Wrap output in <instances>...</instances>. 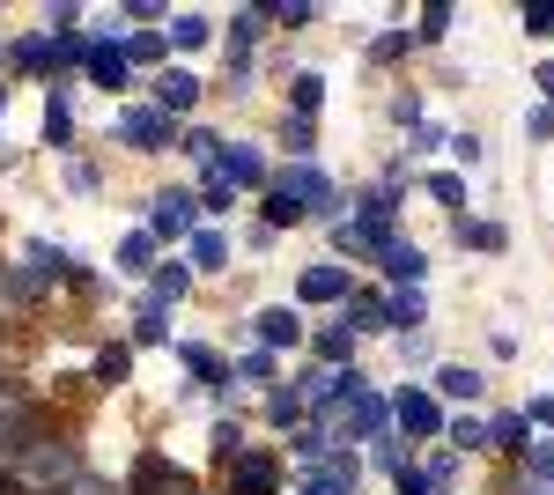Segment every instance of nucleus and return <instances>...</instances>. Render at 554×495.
<instances>
[{"label":"nucleus","instance_id":"nucleus-38","mask_svg":"<svg viewBox=\"0 0 554 495\" xmlns=\"http://www.w3.org/2000/svg\"><path fill=\"white\" fill-rule=\"evenodd\" d=\"M525 422H547V429H554V399H532V407H525Z\"/></svg>","mask_w":554,"mask_h":495},{"label":"nucleus","instance_id":"nucleus-2","mask_svg":"<svg viewBox=\"0 0 554 495\" xmlns=\"http://www.w3.org/2000/svg\"><path fill=\"white\" fill-rule=\"evenodd\" d=\"M111 133H119L126 148H141V156L170 148V119H163V111H119V126H111Z\"/></svg>","mask_w":554,"mask_h":495},{"label":"nucleus","instance_id":"nucleus-24","mask_svg":"<svg viewBox=\"0 0 554 495\" xmlns=\"http://www.w3.org/2000/svg\"><path fill=\"white\" fill-rule=\"evenodd\" d=\"M348 326H355V333H362V326H385V303H377V296L348 303Z\"/></svg>","mask_w":554,"mask_h":495},{"label":"nucleus","instance_id":"nucleus-23","mask_svg":"<svg viewBox=\"0 0 554 495\" xmlns=\"http://www.w3.org/2000/svg\"><path fill=\"white\" fill-rule=\"evenodd\" d=\"M126 370H133V355H126V348H104V355H97V377H104V385H119Z\"/></svg>","mask_w":554,"mask_h":495},{"label":"nucleus","instance_id":"nucleus-5","mask_svg":"<svg viewBox=\"0 0 554 495\" xmlns=\"http://www.w3.org/2000/svg\"><path fill=\"white\" fill-rule=\"evenodd\" d=\"M296 296L303 303H340L348 296V266H311V274L296 281Z\"/></svg>","mask_w":554,"mask_h":495},{"label":"nucleus","instance_id":"nucleus-37","mask_svg":"<svg viewBox=\"0 0 554 495\" xmlns=\"http://www.w3.org/2000/svg\"><path fill=\"white\" fill-rule=\"evenodd\" d=\"M532 473H540V481H554V444H540V451H532Z\"/></svg>","mask_w":554,"mask_h":495},{"label":"nucleus","instance_id":"nucleus-20","mask_svg":"<svg viewBox=\"0 0 554 495\" xmlns=\"http://www.w3.org/2000/svg\"><path fill=\"white\" fill-rule=\"evenodd\" d=\"M318 355H326V363H348L355 355V326H326L318 333Z\"/></svg>","mask_w":554,"mask_h":495},{"label":"nucleus","instance_id":"nucleus-28","mask_svg":"<svg viewBox=\"0 0 554 495\" xmlns=\"http://www.w3.org/2000/svg\"><path fill=\"white\" fill-rule=\"evenodd\" d=\"M133 340H141V348H156V340H163V303H148V311H141V326H133Z\"/></svg>","mask_w":554,"mask_h":495},{"label":"nucleus","instance_id":"nucleus-26","mask_svg":"<svg viewBox=\"0 0 554 495\" xmlns=\"http://www.w3.org/2000/svg\"><path fill=\"white\" fill-rule=\"evenodd\" d=\"M119 52H126V67H133V60H156V52H163V30H141V37L119 45Z\"/></svg>","mask_w":554,"mask_h":495},{"label":"nucleus","instance_id":"nucleus-10","mask_svg":"<svg viewBox=\"0 0 554 495\" xmlns=\"http://www.w3.org/2000/svg\"><path fill=\"white\" fill-rule=\"evenodd\" d=\"M296 333H303V326H296V311H289V303H274V311H259V340H266V348H289Z\"/></svg>","mask_w":554,"mask_h":495},{"label":"nucleus","instance_id":"nucleus-29","mask_svg":"<svg viewBox=\"0 0 554 495\" xmlns=\"http://www.w3.org/2000/svg\"><path fill=\"white\" fill-rule=\"evenodd\" d=\"M148 252H156V237H126V252H119V266H126V274H141V266H148Z\"/></svg>","mask_w":554,"mask_h":495},{"label":"nucleus","instance_id":"nucleus-27","mask_svg":"<svg viewBox=\"0 0 554 495\" xmlns=\"http://www.w3.org/2000/svg\"><path fill=\"white\" fill-rule=\"evenodd\" d=\"M15 60H23V67H52V37H23V45H15Z\"/></svg>","mask_w":554,"mask_h":495},{"label":"nucleus","instance_id":"nucleus-9","mask_svg":"<svg viewBox=\"0 0 554 495\" xmlns=\"http://www.w3.org/2000/svg\"><path fill=\"white\" fill-rule=\"evenodd\" d=\"M274 481H281L274 459H237V481H229V488H237V495H274Z\"/></svg>","mask_w":554,"mask_h":495},{"label":"nucleus","instance_id":"nucleus-3","mask_svg":"<svg viewBox=\"0 0 554 495\" xmlns=\"http://www.w3.org/2000/svg\"><path fill=\"white\" fill-rule=\"evenodd\" d=\"M392 414H399V429H414V436H436V429H444V407H436L429 392H414V385L392 399Z\"/></svg>","mask_w":554,"mask_h":495},{"label":"nucleus","instance_id":"nucleus-1","mask_svg":"<svg viewBox=\"0 0 554 495\" xmlns=\"http://www.w3.org/2000/svg\"><path fill=\"white\" fill-rule=\"evenodd\" d=\"M281 200H296V215H333V178L326 170H311V163H296V170H281V185H274Z\"/></svg>","mask_w":554,"mask_h":495},{"label":"nucleus","instance_id":"nucleus-13","mask_svg":"<svg viewBox=\"0 0 554 495\" xmlns=\"http://www.w3.org/2000/svg\"><path fill=\"white\" fill-rule=\"evenodd\" d=\"M348 429H362V436H385V399L355 392V407H348Z\"/></svg>","mask_w":554,"mask_h":495},{"label":"nucleus","instance_id":"nucleus-22","mask_svg":"<svg viewBox=\"0 0 554 495\" xmlns=\"http://www.w3.org/2000/svg\"><path fill=\"white\" fill-rule=\"evenodd\" d=\"M185 289H193V274H185V266H163V274H156V303L185 296Z\"/></svg>","mask_w":554,"mask_h":495},{"label":"nucleus","instance_id":"nucleus-14","mask_svg":"<svg viewBox=\"0 0 554 495\" xmlns=\"http://www.w3.org/2000/svg\"><path fill=\"white\" fill-rule=\"evenodd\" d=\"M178 363L193 370V377H207V385H222V377H229V370H222V355H215V348H193V340L178 348Z\"/></svg>","mask_w":554,"mask_h":495},{"label":"nucleus","instance_id":"nucleus-30","mask_svg":"<svg viewBox=\"0 0 554 495\" xmlns=\"http://www.w3.org/2000/svg\"><path fill=\"white\" fill-rule=\"evenodd\" d=\"M444 30H451V8H429V15H422V30H414V45H436Z\"/></svg>","mask_w":554,"mask_h":495},{"label":"nucleus","instance_id":"nucleus-18","mask_svg":"<svg viewBox=\"0 0 554 495\" xmlns=\"http://www.w3.org/2000/svg\"><path fill=\"white\" fill-rule=\"evenodd\" d=\"M163 37H170V45H185V52H193V45H207V37H215V23H207V15H178V23H170Z\"/></svg>","mask_w":554,"mask_h":495},{"label":"nucleus","instance_id":"nucleus-34","mask_svg":"<svg viewBox=\"0 0 554 495\" xmlns=\"http://www.w3.org/2000/svg\"><path fill=\"white\" fill-rule=\"evenodd\" d=\"M429 193H436V200H444V207H458V200H466V185H458V178H451V170H444V178H429Z\"/></svg>","mask_w":554,"mask_h":495},{"label":"nucleus","instance_id":"nucleus-7","mask_svg":"<svg viewBox=\"0 0 554 495\" xmlns=\"http://www.w3.org/2000/svg\"><path fill=\"white\" fill-rule=\"evenodd\" d=\"M193 193H156V237H185L193 230Z\"/></svg>","mask_w":554,"mask_h":495},{"label":"nucleus","instance_id":"nucleus-12","mask_svg":"<svg viewBox=\"0 0 554 495\" xmlns=\"http://www.w3.org/2000/svg\"><path fill=\"white\" fill-rule=\"evenodd\" d=\"M422 266H429V259L414 252V244H385V274H392V281H414V289H422Z\"/></svg>","mask_w":554,"mask_h":495},{"label":"nucleus","instance_id":"nucleus-39","mask_svg":"<svg viewBox=\"0 0 554 495\" xmlns=\"http://www.w3.org/2000/svg\"><path fill=\"white\" fill-rule=\"evenodd\" d=\"M0 119H8V89H0Z\"/></svg>","mask_w":554,"mask_h":495},{"label":"nucleus","instance_id":"nucleus-19","mask_svg":"<svg viewBox=\"0 0 554 495\" xmlns=\"http://www.w3.org/2000/svg\"><path fill=\"white\" fill-rule=\"evenodd\" d=\"M525 436H532V422H525V414H503V422L488 429V444H495V451H525Z\"/></svg>","mask_w":554,"mask_h":495},{"label":"nucleus","instance_id":"nucleus-15","mask_svg":"<svg viewBox=\"0 0 554 495\" xmlns=\"http://www.w3.org/2000/svg\"><path fill=\"white\" fill-rule=\"evenodd\" d=\"M45 141H52V148H67V141H74V111H67L60 89H52V104H45Z\"/></svg>","mask_w":554,"mask_h":495},{"label":"nucleus","instance_id":"nucleus-35","mask_svg":"<svg viewBox=\"0 0 554 495\" xmlns=\"http://www.w3.org/2000/svg\"><path fill=\"white\" fill-rule=\"evenodd\" d=\"M399 495H436L429 473H414V466H399Z\"/></svg>","mask_w":554,"mask_h":495},{"label":"nucleus","instance_id":"nucleus-21","mask_svg":"<svg viewBox=\"0 0 554 495\" xmlns=\"http://www.w3.org/2000/svg\"><path fill=\"white\" fill-rule=\"evenodd\" d=\"M266 414H274L281 429H296V414H303V392H289V385H281L274 399H266Z\"/></svg>","mask_w":554,"mask_h":495},{"label":"nucleus","instance_id":"nucleus-31","mask_svg":"<svg viewBox=\"0 0 554 495\" xmlns=\"http://www.w3.org/2000/svg\"><path fill=\"white\" fill-rule=\"evenodd\" d=\"M266 222H274V230H289V222H303V215H296V200H281V193H266Z\"/></svg>","mask_w":554,"mask_h":495},{"label":"nucleus","instance_id":"nucleus-8","mask_svg":"<svg viewBox=\"0 0 554 495\" xmlns=\"http://www.w3.org/2000/svg\"><path fill=\"white\" fill-rule=\"evenodd\" d=\"M89 74H97V89H126V52L111 45V37L89 45Z\"/></svg>","mask_w":554,"mask_h":495},{"label":"nucleus","instance_id":"nucleus-6","mask_svg":"<svg viewBox=\"0 0 554 495\" xmlns=\"http://www.w3.org/2000/svg\"><path fill=\"white\" fill-rule=\"evenodd\" d=\"M156 104H163V119H170V111H193V104H200V74L170 67L163 82H156Z\"/></svg>","mask_w":554,"mask_h":495},{"label":"nucleus","instance_id":"nucleus-33","mask_svg":"<svg viewBox=\"0 0 554 495\" xmlns=\"http://www.w3.org/2000/svg\"><path fill=\"white\" fill-rule=\"evenodd\" d=\"M200 207H207V215H222V207H229V185L215 178V170H207V193H200Z\"/></svg>","mask_w":554,"mask_h":495},{"label":"nucleus","instance_id":"nucleus-17","mask_svg":"<svg viewBox=\"0 0 554 495\" xmlns=\"http://www.w3.org/2000/svg\"><path fill=\"white\" fill-rule=\"evenodd\" d=\"M407 326H422V289H414V296H392V303H385V333H407Z\"/></svg>","mask_w":554,"mask_h":495},{"label":"nucleus","instance_id":"nucleus-16","mask_svg":"<svg viewBox=\"0 0 554 495\" xmlns=\"http://www.w3.org/2000/svg\"><path fill=\"white\" fill-rule=\"evenodd\" d=\"M436 392H444V399H481V370H436Z\"/></svg>","mask_w":554,"mask_h":495},{"label":"nucleus","instance_id":"nucleus-4","mask_svg":"<svg viewBox=\"0 0 554 495\" xmlns=\"http://www.w3.org/2000/svg\"><path fill=\"white\" fill-rule=\"evenodd\" d=\"M215 178H222V185H266L259 148H222V156H215Z\"/></svg>","mask_w":554,"mask_h":495},{"label":"nucleus","instance_id":"nucleus-36","mask_svg":"<svg viewBox=\"0 0 554 495\" xmlns=\"http://www.w3.org/2000/svg\"><path fill=\"white\" fill-rule=\"evenodd\" d=\"M525 30L532 37H554V8H525Z\"/></svg>","mask_w":554,"mask_h":495},{"label":"nucleus","instance_id":"nucleus-32","mask_svg":"<svg viewBox=\"0 0 554 495\" xmlns=\"http://www.w3.org/2000/svg\"><path fill=\"white\" fill-rule=\"evenodd\" d=\"M451 444H458V451H481L488 429H481V422H451Z\"/></svg>","mask_w":554,"mask_h":495},{"label":"nucleus","instance_id":"nucleus-11","mask_svg":"<svg viewBox=\"0 0 554 495\" xmlns=\"http://www.w3.org/2000/svg\"><path fill=\"white\" fill-rule=\"evenodd\" d=\"M289 104L303 111V119H311V111L326 104V74H311V67H303V74H289Z\"/></svg>","mask_w":554,"mask_h":495},{"label":"nucleus","instance_id":"nucleus-25","mask_svg":"<svg viewBox=\"0 0 554 495\" xmlns=\"http://www.w3.org/2000/svg\"><path fill=\"white\" fill-rule=\"evenodd\" d=\"M229 259V244L215 237V230H207V237H193V266H222Z\"/></svg>","mask_w":554,"mask_h":495}]
</instances>
